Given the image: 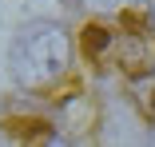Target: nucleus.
Segmentation results:
<instances>
[{"instance_id":"obj_1","label":"nucleus","mask_w":155,"mask_h":147,"mask_svg":"<svg viewBox=\"0 0 155 147\" xmlns=\"http://www.w3.org/2000/svg\"><path fill=\"white\" fill-rule=\"evenodd\" d=\"M72 64V40L64 28H44L16 52V80L32 92H48L68 76Z\"/></svg>"},{"instance_id":"obj_2","label":"nucleus","mask_w":155,"mask_h":147,"mask_svg":"<svg viewBox=\"0 0 155 147\" xmlns=\"http://www.w3.org/2000/svg\"><path fill=\"white\" fill-rule=\"evenodd\" d=\"M107 64H115L123 76H147L155 68V40L147 36L143 20H135V28H111Z\"/></svg>"}]
</instances>
